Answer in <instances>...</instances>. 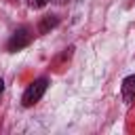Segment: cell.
<instances>
[{"label":"cell","instance_id":"cell-1","mask_svg":"<svg viewBox=\"0 0 135 135\" xmlns=\"http://www.w3.org/2000/svg\"><path fill=\"white\" fill-rule=\"evenodd\" d=\"M46 86H49V80H46V78H38V80H34V82L25 89V93H23V97H21V103H23L25 108L38 103V101L42 99Z\"/></svg>","mask_w":135,"mask_h":135},{"label":"cell","instance_id":"cell-2","mask_svg":"<svg viewBox=\"0 0 135 135\" xmlns=\"http://www.w3.org/2000/svg\"><path fill=\"white\" fill-rule=\"evenodd\" d=\"M30 42H32L30 27H19V30H15V32H13V36L8 38V42H6V49H8L11 53H17V51L25 49Z\"/></svg>","mask_w":135,"mask_h":135},{"label":"cell","instance_id":"cell-3","mask_svg":"<svg viewBox=\"0 0 135 135\" xmlns=\"http://www.w3.org/2000/svg\"><path fill=\"white\" fill-rule=\"evenodd\" d=\"M120 91H122V99H124V103H131V101L135 99V74H131V76H127V78L122 80Z\"/></svg>","mask_w":135,"mask_h":135},{"label":"cell","instance_id":"cell-4","mask_svg":"<svg viewBox=\"0 0 135 135\" xmlns=\"http://www.w3.org/2000/svg\"><path fill=\"white\" fill-rule=\"evenodd\" d=\"M59 25V17L57 15H44L42 19H40V23H38V32L40 34H49L53 27H57Z\"/></svg>","mask_w":135,"mask_h":135},{"label":"cell","instance_id":"cell-5","mask_svg":"<svg viewBox=\"0 0 135 135\" xmlns=\"http://www.w3.org/2000/svg\"><path fill=\"white\" fill-rule=\"evenodd\" d=\"M46 2H49V0H27V6H30V8H42Z\"/></svg>","mask_w":135,"mask_h":135},{"label":"cell","instance_id":"cell-6","mask_svg":"<svg viewBox=\"0 0 135 135\" xmlns=\"http://www.w3.org/2000/svg\"><path fill=\"white\" fill-rule=\"evenodd\" d=\"M2 93H4V80L0 78V95H2Z\"/></svg>","mask_w":135,"mask_h":135},{"label":"cell","instance_id":"cell-7","mask_svg":"<svg viewBox=\"0 0 135 135\" xmlns=\"http://www.w3.org/2000/svg\"><path fill=\"white\" fill-rule=\"evenodd\" d=\"M51 2H55V4H65L68 0H51Z\"/></svg>","mask_w":135,"mask_h":135}]
</instances>
